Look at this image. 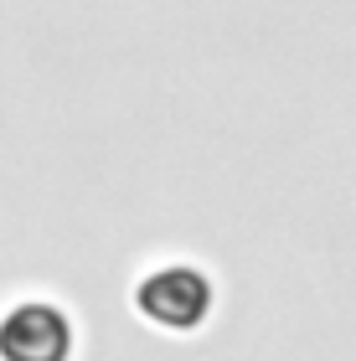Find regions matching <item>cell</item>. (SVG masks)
<instances>
[{"label": "cell", "instance_id": "2", "mask_svg": "<svg viewBox=\"0 0 356 361\" xmlns=\"http://www.w3.org/2000/svg\"><path fill=\"white\" fill-rule=\"evenodd\" d=\"M73 351V320L52 300H21L0 315V356L11 361H62Z\"/></svg>", "mask_w": 356, "mask_h": 361}, {"label": "cell", "instance_id": "1", "mask_svg": "<svg viewBox=\"0 0 356 361\" xmlns=\"http://www.w3.org/2000/svg\"><path fill=\"white\" fill-rule=\"evenodd\" d=\"M212 305H217V289L197 264H160L135 284L140 320H150L155 331H171V336L202 331Z\"/></svg>", "mask_w": 356, "mask_h": 361}]
</instances>
